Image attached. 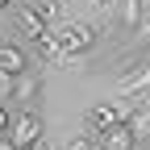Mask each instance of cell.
Masks as SVG:
<instances>
[{
    "mask_svg": "<svg viewBox=\"0 0 150 150\" xmlns=\"http://www.w3.org/2000/svg\"><path fill=\"white\" fill-rule=\"evenodd\" d=\"M117 21L129 38H138V29L150 21V0H117Z\"/></svg>",
    "mask_w": 150,
    "mask_h": 150,
    "instance_id": "277c9868",
    "label": "cell"
},
{
    "mask_svg": "<svg viewBox=\"0 0 150 150\" xmlns=\"http://www.w3.org/2000/svg\"><path fill=\"white\" fill-rule=\"evenodd\" d=\"M63 150H96V142H92V134H79V138H71Z\"/></svg>",
    "mask_w": 150,
    "mask_h": 150,
    "instance_id": "9c48e42d",
    "label": "cell"
},
{
    "mask_svg": "<svg viewBox=\"0 0 150 150\" xmlns=\"http://www.w3.org/2000/svg\"><path fill=\"white\" fill-rule=\"evenodd\" d=\"M0 71H8V75H21V71H29L25 50H21V46H13V42H0Z\"/></svg>",
    "mask_w": 150,
    "mask_h": 150,
    "instance_id": "ba28073f",
    "label": "cell"
},
{
    "mask_svg": "<svg viewBox=\"0 0 150 150\" xmlns=\"http://www.w3.org/2000/svg\"><path fill=\"white\" fill-rule=\"evenodd\" d=\"M42 134H46V125H42V117H38L33 108H21V112H17V121H13V129H8V138H13L17 146L42 142Z\"/></svg>",
    "mask_w": 150,
    "mask_h": 150,
    "instance_id": "3957f363",
    "label": "cell"
},
{
    "mask_svg": "<svg viewBox=\"0 0 150 150\" xmlns=\"http://www.w3.org/2000/svg\"><path fill=\"white\" fill-rule=\"evenodd\" d=\"M92 142H96V150H134V129H129L125 121H117V125H112V129H104V134L100 138H92Z\"/></svg>",
    "mask_w": 150,
    "mask_h": 150,
    "instance_id": "52a82bcc",
    "label": "cell"
},
{
    "mask_svg": "<svg viewBox=\"0 0 150 150\" xmlns=\"http://www.w3.org/2000/svg\"><path fill=\"white\" fill-rule=\"evenodd\" d=\"M100 33L104 29L92 25V21H59V25H54V38H59L63 54H79V59H88V54L96 50Z\"/></svg>",
    "mask_w": 150,
    "mask_h": 150,
    "instance_id": "6da1fadb",
    "label": "cell"
},
{
    "mask_svg": "<svg viewBox=\"0 0 150 150\" xmlns=\"http://www.w3.org/2000/svg\"><path fill=\"white\" fill-rule=\"evenodd\" d=\"M8 129H13V117H8V108H4V100H0V138L8 134Z\"/></svg>",
    "mask_w": 150,
    "mask_h": 150,
    "instance_id": "30bf717a",
    "label": "cell"
},
{
    "mask_svg": "<svg viewBox=\"0 0 150 150\" xmlns=\"http://www.w3.org/2000/svg\"><path fill=\"white\" fill-rule=\"evenodd\" d=\"M21 150H46V138H42V142H33V146H21Z\"/></svg>",
    "mask_w": 150,
    "mask_h": 150,
    "instance_id": "7c38bea8",
    "label": "cell"
},
{
    "mask_svg": "<svg viewBox=\"0 0 150 150\" xmlns=\"http://www.w3.org/2000/svg\"><path fill=\"white\" fill-rule=\"evenodd\" d=\"M13 4H17V0H0V8H13Z\"/></svg>",
    "mask_w": 150,
    "mask_h": 150,
    "instance_id": "4fadbf2b",
    "label": "cell"
},
{
    "mask_svg": "<svg viewBox=\"0 0 150 150\" xmlns=\"http://www.w3.org/2000/svg\"><path fill=\"white\" fill-rule=\"evenodd\" d=\"M46 150H54V146H46Z\"/></svg>",
    "mask_w": 150,
    "mask_h": 150,
    "instance_id": "5bb4252c",
    "label": "cell"
},
{
    "mask_svg": "<svg viewBox=\"0 0 150 150\" xmlns=\"http://www.w3.org/2000/svg\"><path fill=\"white\" fill-rule=\"evenodd\" d=\"M117 121H121V104H92V108H88V117H83V134L100 138L104 129H112Z\"/></svg>",
    "mask_w": 150,
    "mask_h": 150,
    "instance_id": "8992f818",
    "label": "cell"
},
{
    "mask_svg": "<svg viewBox=\"0 0 150 150\" xmlns=\"http://www.w3.org/2000/svg\"><path fill=\"white\" fill-rule=\"evenodd\" d=\"M38 4H42V0H38Z\"/></svg>",
    "mask_w": 150,
    "mask_h": 150,
    "instance_id": "9a60e30c",
    "label": "cell"
},
{
    "mask_svg": "<svg viewBox=\"0 0 150 150\" xmlns=\"http://www.w3.org/2000/svg\"><path fill=\"white\" fill-rule=\"evenodd\" d=\"M0 150H21V146H17V142H13V138L4 134V138H0Z\"/></svg>",
    "mask_w": 150,
    "mask_h": 150,
    "instance_id": "8fae6325",
    "label": "cell"
},
{
    "mask_svg": "<svg viewBox=\"0 0 150 150\" xmlns=\"http://www.w3.org/2000/svg\"><path fill=\"white\" fill-rule=\"evenodd\" d=\"M38 96H42V75H33V71H21V75H17V79H13V104L17 108H33L38 104Z\"/></svg>",
    "mask_w": 150,
    "mask_h": 150,
    "instance_id": "5b68a950",
    "label": "cell"
},
{
    "mask_svg": "<svg viewBox=\"0 0 150 150\" xmlns=\"http://www.w3.org/2000/svg\"><path fill=\"white\" fill-rule=\"evenodd\" d=\"M13 17H17V29H21L29 42H38V38L50 33V21L42 17V8H38L33 0H17V4H13Z\"/></svg>",
    "mask_w": 150,
    "mask_h": 150,
    "instance_id": "7a4b0ae2",
    "label": "cell"
}]
</instances>
